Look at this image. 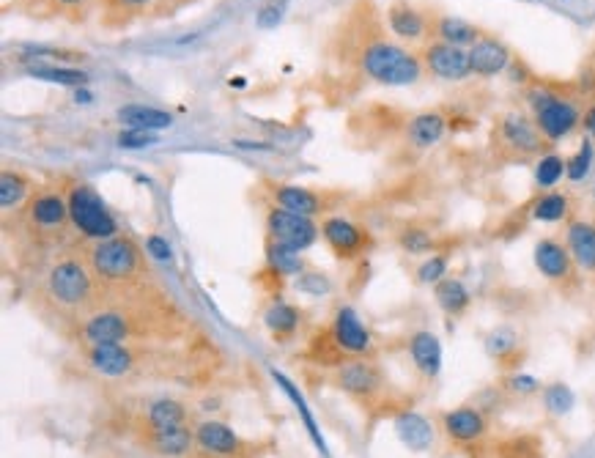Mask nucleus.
I'll use <instances>...</instances> for the list:
<instances>
[{
	"label": "nucleus",
	"instance_id": "nucleus-46",
	"mask_svg": "<svg viewBox=\"0 0 595 458\" xmlns=\"http://www.w3.org/2000/svg\"><path fill=\"white\" fill-rule=\"evenodd\" d=\"M146 250H149V256L157 258V261H168L170 258V245L162 239V236H149Z\"/></svg>",
	"mask_w": 595,
	"mask_h": 458
},
{
	"label": "nucleus",
	"instance_id": "nucleus-50",
	"mask_svg": "<svg viewBox=\"0 0 595 458\" xmlns=\"http://www.w3.org/2000/svg\"><path fill=\"white\" fill-rule=\"evenodd\" d=\"M590 201H593V209H595V184H593V192H590Z\"/></svg>",
	"mask_w": 595,
	"mask_h": 458
},
{
	"label": "nucleus",
	"instance_id": "nucleus-37",
	"mask_svg": "<svg viewBox=\"0 0 595 458\" xmlns=\"http://www.w3.org/2000/svg\"><path fill=\"white\" fill-rule=\"evenodd\" d=\"M494 458H543V442L535 434H513L494 445Z\"/></svg>",
	"mask_w": 595,
	"mask_h": 458
},
{
	"label": "nucleus",
	"instance_id": "nucleus-1",
	"mask_svg": "<svg viewBox=\"0 0 595 458\" xmlns=\"http://www.w3.org/2000/svg\"><path fill=\"white\" fill-rule=\"evenodd\" d=\"M195 321L154 280L124 294H107L102 305L75 327L80 346L99 343H176L190 341Z\"/></svg>",
	"mask_w": 595,
	"mask_h": 458
},
{
	"label": "nucleus",
	"instance_id": "nucleus-26",
	"mask_svg": "<svg viewBox=\"0 0 595 458\" xmlns=\"http://www.w3.org/2000/svg\"><path fill=\"white\" fill-rule=\"evenodd\" d=\"M140 445L160 458H187L195 450V428L179 426L170 431L140 434Z\"/></svg>",
	"mask_w": 595,
	"mask_h": 458
},
{
	"label": "nucleus",
	"instance_id": "nucleus-27",
	"mask_svg": "<svg viewBox=\"0 0 595 458\" xmlns=\"http://www.w3.org/2000/svg\"><path fill=\"white\" fill-rule=\"evenodd\" d=\"M393 423H395V431H398V437H401V442H404L409 450L425 453V450L434 448L436 428L425 415H420V412H415V409H409V406H406V409H401V412L393 417Z\"/></svg>",
	"mask_w": 595,
	"mask_h": 458
},
{
	"label": "nucleus",
	"instance_id": "nucleus-15",
	"mask_svg": "<svg viewBox=\"0 0 595 458\" xmlns=\"http://www.w3.org/2000/svg\"><path fill=\"white\" fill-rule=\"evenodd\" d=\"M532 264L538 269V275L543 280L554 283V286H574L576 275H579V269H576L568 247L557 236H541L535 242V247H532Z\"/></svg>",
	"mask_w": 595,
	"mask_h": 458
},
{
	"label": "nucleus",
	"instance_id": "nucleus-30",
	"mask_svg": "<svg viewBox=\"0 0 595 458\" xmlns=\"http://www.w3.org/2000/svg\"><path fill=\"white\" fill-rule=\"evenodd\" d=\"M434 299L439 310L450 316V319H461L469 308H472V291L461 277L447 275L434 286Z\"/></svg>",
	"mask_w": 595,
	"mask_h": 458
},
{
	"label": "nucleus",
	"instance_id": "nucleus-32",
	"mask_svg": "<svg viewBox=\"0 0 595 458\" xmlns=\"http://www.w3.org/2000/svg\"><path fill=\"white\" fill-rule=\"evenodd\" d=\"M395 245L401 247V253L415 258H425L431 256V253H436V250H442L434 231L423 223L401 225V228L395 231Z\"/></svg>",
	"mask_w": 595,
	"mask_h": 458
},
{
	"label": "nucleus",
	"instance_id": "nucleus-43",
	"mask_svg": "<svg viewBox=\"0 0 595 458\" xmlns=\"http://www.w3.org/2000/svg\"><path fill=\"white\" fill-rule=\"evenodd\" d=\"M154 143H157V135L146 132V129L127 127L118 135V146L121 149H146V146H154Z\"/></svg>",
	"mask_w": 595,
	"mask_h": 458
},
{
	"label": "nucleus",
	"instance_id": "nucleus-9",
	"mask_svg": "<svg viewBox=\"0 0 595 458\" xmlns=\"http://www.w3.org/2000/svg\"><path fill=\"white\" fill-rule=\"evenodd\" d=\"M66 201H69V217L72 228L88 242H102L110 236L121 234L113 214L107 212L105 201L88 182H69L64 187Z\"/></svg>",
	"mask_w": 595,
	"mask_h": 458
},
{
	"label": "nucleus",
	"instance_id": "nucleus-36",
	"mask_svg": "<svg viewBox=\"0 0 595 458\" xmlns=\"http://www.w3.org/2000/svg\"><path fill=\"white\" fill-rule=\"evenodd\" d=\"M532 182H535V190L538 192L557 190V187L565 182L563 154H557V151H543L541 157L535 160V168H532Z\"/></svg>",
	"mask_w": 595,
	"mask_h": 458
},
{
	"label": "nucleus",
	"instance_id": "nucleus-22",
	"mask_svg": "<svg viewBox=\"0 0 595 458\" xmlns=\"http://www.w3.org/2000/svg\"><path fill=\"white\" fill-rule=\"evenodd\" d=\"M563 242L571 258H574L576 269L585 272V275H595V220H590V217L568 220Z\"/></svg>",
	"mask_w": 595,
	"mask_h": 458
},
{
	"label": "nucleus",
	"instance_id": "nucleus-12",
	"mask_svg": "<svg viewBox=\"0 0 595 458\" xmlns=\"http://www.w3.org/2000/svg\"><path fill=\"white\" fill-rule=\"evenodd\" d=\"M269 192V203H275L286 212L302 214V217H327L332 209L338 206L340 195L332 190H313L305 184H291V182H269L266 187Z\"/></svg>",
	"mask_w": 595,
	"mask_h": 458
},
{
	"label": "nucleus",
	"instance_id": "nucleus-3",
	"mask_svg": "<svg viewBox=\"0 0 595 458\" xmlns=\"http://www.w3.org/2000/svg\"><path fill=\"white\" fill-rule=\"evenodd\" d=\"M39 297L44 308L58 313V319H64L72 327H77L85 316H91L102 305V288L88 267L83 247L80 250L64 247L50 258L42 275Z\"/></svg>",
	"mask_w": 595,
	"mask_h": 458
},
{
	"label": "nucleus",
	"instance_id": "nucleus-38",
	"mask_svg": "<svg viewBox=\"0 0 595 458\" xmlns=\"http://www.w3.org/2000/svg\"><path fill=\"white\" fill-rule=\"evenodd\" d=\"M595 168V140L585 138L579 143V149L565 160V182L582 184L590 179Z\"/></svg>",
	"mask_w": 595,
	"mask_h": 458
},
{
	"label": "nucleus",
	"instance_id": "nucleus-17",
	"mask_svg": "<svg viewBox=\"0 0 595 458\" xmlns=\"http://www.w3.org/2000/svg\"><path fill=\"white\" fill-rule=\"evenodd\" d=\"M384 22H387V31L393 33L395 42L401 44H425L434 36V17H428L425 11L406 0H395L387 6Z\"/></svg>",
	"mask_w": 595,
	"mask_h": 458
},
{
	"label": "nucleus",
	"instance_id": "nucleus-47",
	"mask_svg": "<svg viewBox=\"0 0 595 458\" xmlns=\"http://www.w3.org/2000/svg\"><path fill=\"white\" fill-rule=\"evenodd\" d=\"M582 129H585V138L595 140V102L587 105L585 113H582Z\"/></svg>",
	"mask_w": 595,
	"mask_h": 458
},
{
	"label": "nucleus",
	"instance_id": "nucleus-10",
	"mask_svg": "<svg viewBox=\"0 0 595 458\" xmlns=\"http://www.w3.org/2000/svg\"><path fill=\"white\" fill-rule=\"evenodd\" d=\"M491 143L502 160H538L546 151V138L541 129L535 127V121L521 110H508L497 118Z\"/></svg>",
	"mask_w": 595,
	"mask_h": 458
},
{
	"label": "nucleus",
	"instance_id": "nucleus-2",
	"mask_svg": "<svg viewBox=\"0 0 595 458\" xmlns=\"http://www.w3.org/2000/svg\"><path fill=\"white\" fill-rule=\"evenodd\" d=\"M351 25L357 33H343V47L351 53L349 58L362 77L390 88H406L420 83L425 72L420 53H412L409 47L390 39L373 22L354 20Z\"/></svg>",
	"mask_w": 595,
	"mask_h": 458
},
{
	"label": "nucleus",
	"instance_id": "nucleus-48",
	"mask_svg": "<svg viewBox=\"0 0 595 458\" xmlns=\"http://www.w3.org/2000/svg\"><path fill=\"white\" fill-rule=\"evenodd\" d=\"M187 3H192V0H157V14H173L176 9H181V6H187Z\"/></svg>",
	"mask_w": 595,
	"mask_h": 458
},
{
	"label": "nucleus",
	"instance_id": "nucleus-31",
	"mask_svg": "<svg viewBox=\"0 0 595 458\" xmlns=\"http://www.w3.org/2000/svg\"><path fill=\"white\" fill-rule=\"evenodd\" d=\"M264 324L266 330H269V335L275 338V343H286L299 332L302 310H299L297 305L286 302V299H275V302L269 305V310L264 313Z\"/></svg>",
	"mask_w": 595,
	"mask_h": 458
},
{
	"label": "nucleus",
	"instance_id": "nucleus-21",
	"mask_svg": "<svg viewBox=\"0 0 595 458\" xmlns=\"http://www.w3.org/2000/svg\"><path fill=\"white\" fill-rule=\"evenodd\" d=\"M36 190H39V184L33 182L28 173L20 168H3L0 173V217H3V223L17 217Z\"/></svg>",
	"mask_w": 595,
	"mask_h": 458
},
{
	"label": "nucleus",
	"instance_id": "nucleus-28",
	"mask_svg": "<svg viewBox=\"0 0 595 458\" xmlns=\"http://www.w3.org/2000/svg\"><path fill=\"white\" fill-rule=\"evenodd\" d=\"M190 426V412L187 406L176 401V398H157L151 401L149 409L143 412V420L138 426L140 434H154V431H170V428Z\"/></svg>",
	"mask_w": 595,
	"mask_h": 458
},
{
	"label": "nucleus",
	"instance_id": "nucleus-5",
	"mask_svg": "<svg viewBox=\"0 0 595 458\" xmlns=\"http://www.w3.org/2000/svg\"><path fill=\"white\" fill-rule=\"evenodd\" d=\"M83 250L88 267L102 288V297L124 294V291L149 286L157 280L151 269L149 250L140 245L135 236L116 234L102 242H88Z\"/></svg>",
	"mask_w": 595,
	"mask_h": 458
},
{
	"label": "nucleus",
	"instance_id": "nucleus-14",
	"mask_svg": "<svg viewBox=\"0 0 595 458\" xmlns=\"http://www.w3.org/2000/svg\"><path fill=\"white\" fill-rule=\"evenodd\" d=\"M439 428H442L447 442H453L456 448L475 450L486 442V437H489L491 417L475 404H464L442 412Z\"/></svg>",
	"mask_w": 595,
	"mask_h": 458
},
{
	"label": "nucleus",
	"instance_id": "nucleus-33",
	"mask_svg": "<svg viewBox=\"0 0 595 458\" xmlns=\"http://www.w3.org/2000/svg\"><path fill=\"white\" fill-rule=\"evenodd\" d=\"M483 31L478 25H472L469 20H461V17H453V14H442V17H434V39L439 42L453 44V47H464L469 50L472 44L478 42Z\"/></svg>",
	"mask_w": 595,
	"mask_h": 458
},
{
	"label": "nucleus",
	"instance_id": "nucleus-24",
	"mask_svg": "<svg viewBox=\"0 0 595 458\" xmlns=\"http://www.w3.org/2000/svg\"><path fill=\"white\" fill-rule=\"evenodd\" d=\"M486 354H489L494 363L505 368V371H519L521 357H524V341H521V335L516 327H510V324H500V327H494V330L486 335Z\"/></svg>",
	"mask_w": 595,
	"mask_h": 458
},
{
	"label": "nucleus",
	"instance_id": "nucleus-11",
	"mask_svg": "<svg viewBox=\"0 0 595 458\" xmlns=\"http://www.w3.org/2000/svg\"><path fill=\"white\" fill-rule=\"evenodd\" d=\"M321 239L330 247V253L343 264H354L371 253L373 234L362 223H354L343 214L321 217Z\"/></svg>",
	"mask_w": 595,
	"mask_h": 458
},
{
	"label": "nucleus",
	"instance_id": "nucleus-16",
	"mask_svg": "<svg viewBox=\"0 0 595 458\" xmlns=\"http://www.w3.org/2000/svg\"><path fill=\"white\" fill-rule=\"evenodd\" d=\"M420 61H423V69L428 75H434L436 80H445V83H464L467 77H472L469 50L439 42V39L423 44Z\"/></svg>",
	"mask_w": 595,
	"mask_h": 458
},
{
	"label": "nucleus",
	"instance_id": "nucleus-8",
	"mask_svg": "<svg viewBox=\"0 0 595 458\" xmlns=\"http://www.w3.org/2000/svg\"><path fill=\"white\" fill-rule=\"evenodd\" d=\"M527 105H530L532 121H535V127L541 129L546 143H560L582 127L585 110L579 107L576 96L563 94L554 86L532 83L527 88Z\"/></svg>",
	"mask_w": 595,
	"mask_h": 458
},
{
	"label": "nucleus",
	"instance_id": "nucleus-49",
	"mask_svg": "<svg viewBox=\"0 0 595 458\" xmlns=\"http://www.w3.org/2000/svg\"><path fill=\"white\" fill-rule=\"evenodd\" d=\"M22 3H28V6H33V3H44V0H22Z\"/></svg>",
	"mask_w": 595,
	"mask_h": 458
},
{
	"label": "nucleus",
	"instance_id": "nucleus-18",
	"mask_svg": "<svg viewBox=\"0 0 595 458\" xmlns=\"http://www.w3.org/2000/svg\"><path fill=\"white\" fill-rule=\"evenodd\" d=\"M195 448L206 458L253 456V445H247L234 428L225 426V423H217V420H206L201 426H195Z\"/></svg>",
	"mask_w": 595,
	"mask_h": 458
},
{
	"label": "nucleus",
	"instance_id": "nucleus-25",
	"mask_svg": "<svg viewBox=\"0 0 595 458\" xmlns=\"http://www.w3.org/2000/svg\"><path fill=\"white\" fill-rule=\"evenodd\" d=\"M527 217L532 223L541 225H560L574 220V198L563 190L538 192L530 203H527Z\"/></svg>",
	"mask_w": 595,
	"mask_h": 458
},
{
	"label": "nucleus",
	"instance_id": "nucleus-35",
	"mask_svg": "<svg viewBox=\"0 0 595 458\" xmlns=\"http://www.w3.org/2000/svg\"><path fill=\"white\" fill-rule=\"evenodd\" d=\"M118 121L124 127L132 129H146V132H157V129H168L173 124V116L165 110L146 105H124L118 110Z\"/></svg>",
	"mask_w": 595,
	"mask_h": 458
},
{
	"label": "nucleus",
	"instance_id": "nucleus-7",
	"mask_svg": "<svg viewBox=\"0 0 595 458\" xmlns=\"http://www.w3.org/2000/svg\"><path fill=\"white\" fill-rule=\"evenodd\" d=\"M332 384L338 387L340 393L349 395L351 401L362 406L371 415H390L393 412L387 406H393L395 415L406 409L393 401V387L387 382V373L373 357H354L349 363L338 365L332 371Z\"/></svg>",
	"mask_w": 595,
	"mask_h": 458
},
{
	"label": "nucleus",
	"instance_id": "nucleus-40",
	"mask_svg": "<svg viewBox=\"0 0 595 458\" xmlns=\"http://www.w3.org/2000/svg\"><path fill=\"white\" fill-rule=\"evenodd\" d=\"M28 75L36 80H47V83H58V86H85L88 75L83 69H69V66H50V64H36L28 66Z\"/></svg>",
	"mask_w": 595,
	"mask_h": 458
},
{
	"label": "nucleus",
	"instance_id": "nucleus-4",
	"mask_svg": "<svg viewBox=\"0 0 595 458\" xmlns=\"http://www.w3.org/2000/svg\"><path fill=\"white\" fill-rule=\"evenodd\" d=\"M69 201H66L64 187L55 184H39L33 198L25 203L17 217L3 223V236L14 231V242L25 253H61L64 250L66 234H69Z\"/></svg>",
	"mask_w": 595,
	"mask_h": 458
},
{
	"label": "nucleus",
	"instance_id": "nucleus-23",
	"mask_svg": "<svg viewBox=\"0 0 595 458\" xmlns=\"http://www.w3.org/2000/svg\"><path fill=\"white\" fill-rule=\"evenodd\" d=\"M447 135V116L442 110H420L406 118L404 138L417 151H428L439 146Z\"/></svg>",
	"mask_w": 595,
	"mask_h": 458
},
{
	"label": "nucleus",
	"instance_id": "nucleus-20",
	"mask_svg": "<svg viewBox=\"0 0 595 458\" xmlns=\"http://www.w3.org/2000/svg\"><path fill=\"white\" fill-rule=\"evenodd\" d=\"M406 354L415 373L425 382H434L439 371H442V341L439 335L431 330H415L406 338Z\"/></svg>",
	"mask_w": 595,
	"mask_h": 458
},
{
	"label": "nucleus",
	"instance_id": "nucleus-44",
	"mask_svg": "<svg viewBox=\"0 0 595 458\" xmlns=\"http://www.w3.org/2000/svg\"><path fill=\"white\" fill-rule=\"evenodd\" d=\"M91 3L94 0H47L50 11L61 14V17H69V20H83Z\"/></svg>",
	"mask_w": 595,
	"mask_h": 458
},
{
	"label": "nucleus",
	"instance_id": "nucleus-39",
	"mask_svg": "<svg viewBox=\"0 0 595 458\" xmlns=\"http://www.w3.org/2000/svg\"><path fill=\"white\" fill-rule=\"evenodd\" d=\"M541 404L546 415L565 417L571 415V409L576 404V395L565 382H552L541 390Z\"/></svg>",
	"mask_w": 595,
	"mask_h": 458
},
{
	"label": "nucleus",
	"instance_id": "nucleus-42",
	"mask_svg": "<svg viewBox=\"0 0 595 458\" xmlns=\"http://www.w3.org/2000/svg\"><path fill=\"white\" fill-rule=\"evenodd\" d=\"M502 390L508 398H532V395H541L543 384L541 379H535L532 373L524 371H510L502 376Z\"/></svg>",
	"mask_w": 595,
	"mask_h": 458
},
{
	"label": "nucleus",
	"instance_id": "nucleus-34",
	"mask_svg": "<svg viewBox=\"0 0 595 458\" xmlns=\"http://www.w3.org/2000/svg\"><path fill=\"white\" fill-rule=\"evenodd\" d=\"M266 272L275 275L277 280L280 277H299L305 272V258L294 247L266 239Z\"/></svg>",
	"mask_w": 595,
	"mask_h": 458
},
{
	"label": "nucleus",
	"instance_id": "nucleus-45",
	"mask_svg": "<svg viewBox=\"0 0 595 458\" xmlns=\"http://www.w3.org/2000/svg\"><path fill=\"white\" fill-rule=\"evenodd\" d=\"M297 288L299 291H305V294L321 297V294L330 288V283H327V277L319 275V272H302V275L297 277Z\"/></svg>",
	"mask_w": 595,
	"mask_h": 458
},
{
	"label": "nucleus",
	"instance_id": "nucleus-41",
	"mask_svg": "<svg viewBox=\"0 0 595 458\" xmlns=\"http://www.w3.org/2000/svg\"><path fill=\"white\" fill-rule=\"evenodd\" d=\"M450 250H436L431 256L423 258V264L415 269V280L420 286L434 288L439 280H445L450 275Z\"/></svg>",
	"mask_w": 595,
	"mask_h": 458
},
{
	"label": "nucleus",
	"instance_id": "nucleus-13",
	"mask_svg": "<svg viewBox=\"0 0 595 458\" xmlns=\"http://www.w3.org/2000/svg\"><path fill=\"white\" fill-rule=\"evenodd\" d=\"M264 228H266V239L272 242H280V245L294 247V250H308L316 239L321 236V223H316L313 217H302V214L286 212L280 209L275 203L266 206L264 214Z\"/></svg>",
	"mask_w": 595,
	"mask_h": 458
},
{
	"label": "nucleus",
	"instance_id": "nucleus-29",
	"mask_svg": "<svg viewBox=\"0 0 595 458\" xmlns=\"http://www.w3.org/2000/svg\"><path fill=\"white\" fill-rule=\"evenodd\" d=\"M157 9V0H99V22L107 31H124Z\"/></svg>",
	"mask_w": 595,
	"mask_h": 458
},
{
	"label": "nucleus",
	"instance_id": "nucleus-19",
	"mask_svg": "<svg viewBox=\"0 0 595 458\" xmlns=\"http://www.w3.org/2000/svg\"><path fill=\"white\" fill-rule=\"evenodd\" d=\"M510 64H513V53H510L508 44L497 36L483 33L478 42L469 47V66H472L475 77L491 80V77L508 72Z\"/></svg>",
	"mask_w": 595,
	"mask_h": 458
},
{
	"label": "nucleus",
	"instance_id": "nucleus-6",
	"mask_svg": "<svg viewBox=\"0 0 595 458\" xmlns=\"http://www.w3.org/2000/svg\"><path fill=\"white\" fill-rule=\"evenodd\" d=\"M373 354H376V343H373L371 330L362 324L357 310L340 305L330 324L310 338L305 357L313 365L335 371L338 365L349 363L354 357H373Z\"/></svg>",
	"mask_w": 595,
	"mask_h": 458
}]
</instances>
